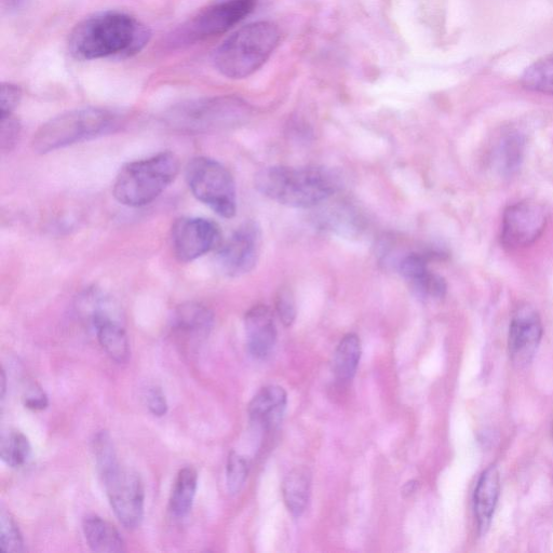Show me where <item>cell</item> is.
I'll return each mask as SVG.
<instances>
[{
	"label": "cell",
	"mask_w": 553,
	"mask_h": 553,
	"mask_svg": "<svg viewBox=\"0 0 553 553\" xmlns=\"http://www.w3.org/2000/svg\"><path fill=\"white\" fill-rule=\"evenodd\" d=\"M150 37L146 26L128 13L105 11L76 26L69 50L79 61L124 59L143 50Z\"/></svg>",
	"instance_id": "cell-1"
},
{
	"label": "cell",
	"mask_w": 553,
	"mask_h": 553,
	"mask_svg": "<svg viewBox=\"0 0 553 553\" xmlns=\"http://www.w3.org/2000/svg\"><path fill=\"white\" fill-rule=\"evenodd\" d=\"M255 187L278 204L292 208H313L340 188L336 175L320 167H269L255 177Z\"/></svg>",
	"instance_id": "cell-2"
},
{
	"label": "cell",
	"mask_w": 553,
	"mask_h": 553,
	"mask_svg": "<svg viewBox=\"0 0 553 553\" xmlns=\"http://www.w3.org/2000/svg\"><path fill=\"white\" fill-rule=\"evenodd\" d=\"M280 42V31L273 22H254L239 29L215 50L213 62L223 76L247 78L260 70Z\"/></svg>",
	"instance_id": "cell-3"
},
{
	"label": "cell",
	"mask_w": 553,
	"mask_h": 553,
	"mask_svg": "<svg viewBox=\"0 0 553 553\" xmlns=\"http://www.w3.org/2000/svg\"><path fill=\"white\" fill-rule=\"evenodd\" d=\"M179 170L180 161L170 152L133 161L119 171L114 196L120 204L128 207L146 206L165 192L177 178Z\"/></svg>",
	"instance_id": "cell-4"
},
{
	"label": "cell",
	"mask_w": 553,
	"mask_h": 553,
	"mask_svg": "<svg viewBox=\"0 0 553 553\" xmlns=\"http://www.w3.org/2000/svg\"><path fill=\"white\" fill-rule=\"evenodd\" d=\"M118 126V116L109 110L79 109L50 119L40 127L32 141L37 154H48L61 148L104 136Z\"/></svg>",
	"instance_id": "cell-5"
},
{
	"label": "cell",
	"mask_w": 553,
	"mask_h": 553,
	"mask_svg": "<svg viewBox=\"0 0 553 553\" xmlns=\"http://www.w3.org/2000/svg\"><path fill=\"white\" fill-rule=\"evenodd\" d=\"M250 116L249 105L234 97L188 101L174 106L167 124L185 133H209L242 125Z\"/></svg>",
	"instance_id": "cell-6"
},
{
	"label": "cell",
	"mask_w": 553,
	"mask_h": 553,
	"mask_svg": "<svg viewBox=\"0 0 553 553\" xmlns=\"http://www.w3.org/2000/svg\"><path fill=\"white\" fill-rule=\"evenodd\" d=\"M186 180L193 195L222 218L235 217L236 187L231 172L207 157L191 160L186 168Z\"/></svg>",
	"instance_id": "cell-7"
},
{
	"label": "cell",
	"mask_w": 553,
	"mask_h": 553,
	"mask_svg": "<svg viewBox=\"0 0 553 553\" xmlns=\"http://www.w3.org/2000/svg\"><path fill=\"white\" fill-rule=\"evenodd\" d=\"M258 0H222L202 9L184 23L172 36L173 45H193L202 40L226 33L245 20Z\"/></svg>",
	"instance_id": "cell-8"
},
{
	"label": "cell",
	"mask_w": 553,
	"mask_h": 553,
	"mask_svg": "<svg viewBox=\"0 0 553 553\" xmlns=\"http://www.w3.org/2000/svg\"><path fill=\"white\" fill-rule=\"evenodd\" d=\"M107 496L119 522L128 530L139 528L144 517V487L137 472L116 468L103 478Z\"/></svg>",
	"instance_id": "cell-9"
},
{
	"label": "cell",
	"mask_w": 553,
	"mask_h": 553,
	"mask_svg": "<svg viewBox=\"0 0 553 553\" xmlns=\"http://www.w3.org/2000/svg\"><path fill=\"white\" fill-rule=\"evenodd\" d=\"M548 212L535 201L524 200L509 206L502 223V242L509 250H520L533 246L545 232Z\"/></svg>",
	"instance_id": "cell-10"
},
{
	"label": "cell",
	"mask_w": 553,
	"mask_h": 553,
	"mask_svg": "<svg viewBox=\"0 0 553 553\" xmlns=\"http://www.w3.org/2000/svg\"><path fill=\"white\" fill-rule=\"evenodd\" d=\"M172 248L180 262L195 261L221 244L217 224L200 218H181L172 227Z\"/></svg>",
	"instance_id": "cell-11"
},
{
	"label": "cell",
	"mask_w": 553,
	"mask_h": 553,
	"mask_svg": "<svg viewBox=\"0 0 553 553\" xmlns=\"http://www.w3.org/2000/svg\"><path fill=\"white\" fill-rule=\"evenodd\" d=\"M261 234L254 223L242 225L218 252L222 271L232 277L248 274L259 259Z\"/></svg>",
	"instance_id": "cell-12"
},
{
	"label": "cell",
	"mask_w": 553,
	"mask_h": 553,
	"mask_svg": "<svg viewBox=\"0 0 553 553\" xmlns=\"http://www.w3.org/2000/svg\"><path fill=\"white\" fill-rule=\"evenodd\" d=\"M544 329L536 309L525 304L517 308L509 328L508 347L512 362L519 367L530 363L542 341Z\"/></svg>",
	"instance_id": "cell-13"
},
{
	"label": "cell",
	"mask_w": 553,
	"mask_h": 553,
	"mask_svg": "<svg viewBox=\"0 0 553 553\" xmlns=\"http://www.w3.org/2000/svg\"><path fill=\"white\" fill-rule=\"evenodd\" d=\"M213 323V313L207 306L185 303L175 308L170 319V329L179 341L194 345L207 339Z\"/></svg>",
	"instance_id": "cell-14"
},
{
	"label": "cell",
	"mask_w": 553,
	"mask_h": 553,
	"mask_svg": "<svg viewBox=\"0 0 553 553\" xmlns=\"http://www.w3.org/2000/svg\"><path fill=\"white\" fill-rule=\"evenodd\" d=\"M89 322L96 331L104 352L118 363H125L130 357V344L126 330L121 323L101 304L93 305Z\"/></svg>",
	"instance_id": "cell-15"
},
{
	"label": "cell",
	"mask_w": 553,
	"mask_h": 553,
	"mask_svg": "<svg viewBox=\"0 0 553 553\" xmlns=\"http://www.w3.org/2000/svg\"><path fill=\"white\" fill-rule=\"evenodd\" d=\"M245 326L250 354L256 359L267 358L277 341L272 310L264 305L252 307L245 317Z\"/></svg>",
	"instance_id": "cell-16"
},
{
	"label": "cell",
	"mask_w": 553,
	"mask_h": 553,
	"mask_svg": "<svg viewBox=\"0 0 553 553\" xmlns=\"http://www.w3.org/2000/svg\"><path fill=\"white\" fill-rule=\"evenodd\" d=\"M286 390L280 386L271 385L262 388L249 404L251 421L263 428L277 425L287 407Z\"/></svg>",
	"instance_id": "cell-17"
},
{
	"label": "cell",
	"mask_w": 553,
	"mask_h": 553,
	"mask_svg": "<svg viewBox=\"0 0 553 553\" xmlns=\"http://www.w3.org/2000/svg\"><path fill=\"white\" fill-rule=\"evenodd\" d=\"M501 478L495 465L482 472L475 491V515L481 535L488 532L497 505Z\"/></svg>",
	"instance_id": "cell-18"
},
{
	"label": "cell",
	"mask_w": 553,
	"mask_h": 553,
	"mask_svg": "<svg viewBox=\"0 0 553 553\" xmlns=\"http://www.w3.org/2000/svg\"><path fill=\"white\" fill-rule=\"evenodd\" d=\"M83 530L86 541L93 551L101 553L125 551L124 538L109 521L98 516H88L84 520Z\"/></svg>",
	"instance_id": "cell-19"
},
{
	"label": "cell",
	"mask_w": 553,
	"mask_h": 553,
	"mask_svg": "<svg viewBox=\"0 0 553 553\" xmlns=\"http://www.w3.org/2000/svg\"><path fill=\"white\" fill-rule=\"evenodd\" d=\"M310 490H312V475L305 467L293 469L283 480V499L294 517L304 514L309 502Z\"/></svg>",
	"instance_id": "cell-20"
},
{
	"label": "cell",
	"mask_w": 553,
	"mask_h": 553,
	"mask_svg": "<svg viewBox=\"0 0 553 553\" xmlns=\"http://www.w3.org/2000/svg\"><path fill=\"white\" fill-rule=\"evenodd\" d=\"M198 475L193 467L180 470L170 497V511L177 518L190 514L197 492Z\"/></svg>",
	"instance_id": "cell-21"
},
{
	"label": "cell",
	"mask_w": 553,
	"mask_h": 553,
	"mask_svg": "<svg viewBox=\"0 0 553 553\" xmlns=\"http://www.w3.org/2000/svg\"><path fill=\"white\" fill-rule=\"evenodd\" d=\"M361 358V342L358 335L350 333L343 337L334 355V373L342 382L353 380Z\"/></svg>",
	"instance_id": "cell-22"
},
{
	"label": "cell",
	"mask_w": 553,
	"mask_h": 553,
	"mask_svg": "<svg viewBox=\"0 0 553 553\" xmlns=\"http://www.w3.org/2000/svg\"><path fill=\"white\" fill-rule=\"evenodd\" d=\"M520 82L526 90L553 96V52L526 67Z\"/></svg>",
	"instance_id": "cell-23"
},
{
	"label": "cell",
	"mask_w": 553,
	"mask_h": 553,
	"mask_svg": "<svg viewBox=\"0 0 553 553\" xmlns=\"http://www.w3.org/2000/svg\"><path fill=\"white\" fill-rule=\"evenodd\" d=\"M32 456L31 443L21 431L11 430L0 441V457L12 468H21L29 463Z\"/></svg>",
	"instance_id": "cell-24"
},
{
	"label": "cell",
	"mask_w": 553,
	"mask_h": 553,
	"mask_svg": "<svg viewBox=\"0 0 553 553\" xmlns=\"http://www.w3.org/2000/svg\"><path fill=\"white\" fill-rule=\"evenodd\" d=\"M94 457L102 479L111 474L120 465L114 448V443L106 431H100L92 441Z\"/></svg>",
	"instance_id": "cell-25"
},
{
	"label": "cell",
	"mask_w": 553,
	"mask_h": 553,
	"mask_svg": "<svg viewBox=\"0 0 553 553\" xmlns=\"http://www.w3.org/2000/svg\"><path fill=\"white\" fill-rule=\"evenodd\" d=\"M0 549L5 553L24 551V541L19 526L6 510H2L0 514Z\"/></svg>",
	"instance_id": "cell-26"
},
{
	"label": "cell",
	"mask_w": 553,
	"mask_h": 553,
	"mask_svg": "<svg viewBox=\"0 0 553 553\" xmlns=\"http://www.w3.org/2000/svg\"><path fill=\"white\" fill-rule=\"evenodd\" d=\"M248 475L249 464L246 458L236 452L229 454L226 467L228 492L232 495L238 494L244 488Z\"/></svg>",
	"instance_id": "cell-27"
},
{
	"label": "cell",
	"mask_w": 553,
	"mask_h": 553,
	"mask_svg": "<svg viewBox=\"0 0 553 553\" xmlns=\"http://www.w3.org/2000/svg\"><path fill=\"white\" fill-rule=\"evenodd\" d=\"M413 287L418 294L430 296L433 299H442L447 293V283L433 272H429L421 280L415 282Z\"/></svg>",
	"instance_id": "cell-28"
},
{
	"label": "cell",
	"mask_w": 553,
	"mask_h": 553,
	"mask_svg": "<svg viewBox=\"0 0 553 553\" xmlns=\"http://www.w3.org/2000/svg\"><path fill=\"white\" fill-rule=\"evenodd\" d=\"M277 314L286 327L293 325L296 318V306L294 295L289 288H281L276 296Z\"/></svg>",
	"instance_id": "cell-29"
},
{
	"label": "cell",
	"mask_w": 553,
	"mask_h": 553,
	"mask_svg": "<svg viewBox=\"0 0 553 553\" xmlns=\"http://www.w3.org/2000/svg\"><path fill=\"white\" fill-rule=\"evenodd\" d=\"M400 271L412 283L421 280L430 271L427 261L420 254H410L400 264Z\"/></svg>",
	"instance_id": "cell-30"
},
{
	"label": "cell",
	"mask_w": 553,
	"mask_h": 553,
	"mask_svg": "<svg viewBox=\"0 0 553 553\" xmlns=\"http://www.w3.org/2000/svg\"><path fill=\"white\" fill-rule=\"evenodd\" d=\"M0 119H2L0 143H2V150L4 152H9L17 144L21 126L18 119L13 115L0 117Z\"/></svg>",
	"instance_id": "cell-31"
},
{
	"label": "cell",
	"mask_w": 553,
	"mask_h": 553,
	"mask_svg": "<svg viewBox=\"0 0 553 553\" xmlns=\"http://www.w3.org/2000/svg\"><path fill=\"white\" fill-rule=\"evenodd\" d=\"M22 98L19 87L12 84H3L0 90V117L13 115Z\"/></svg>",
	"instance_id": "cell-32"
},
{
	"label": "cell",
	"mask_w": 553,
	"mask_h": 553,
	"mask_svg": "<svg viewBox=\"0 0 553 553\" xmlns=\"http://www.w3.org/2000/svg\"><path fill=\"white\" fill-rule=\"evenodd\" d=\"M23 402L25 408L32 411H44L49 406L48 396L45 391L37 385H32L25 391Z\"/></svg>",
	"instance_id": "cell-33"
},
{
	"label": "cell",
	"mask_w": 553,
	"mask_h": 553,
	"mask_svg": "<svg viewBox=\"0 0 553 553\" xmlns=\"http://www.w3.org/2000/svg\"><path fill=\"white\" fill-rule=\"evenodd\" d=\"M147 407L157 417H163L168 412V402L164 391L154 386L147 393Z\"/></svg>",
	"instance_id": "cell-34"
},
{
	"label": "cell",
	"mask_w": 553,
	"mask_h": 553,
	"mask_svg": "<svg viewBox=\"0 0 553 553\" xmlns=\"http://www.w3.org/2000/svg\"><path fill=\"white\" fill-rule=\"evenodd\" d=\"M25 0H2L3 10L12 11L18 9Z\"/></svg>",
	"instance_id": "cell-35"
},
{
	"label": "cell",
	"mask_w": 553,
	"mask_h": 553,
	"mask_svg": "<svg viewBox=\"0 0 553 553\" xmlns=\"http://www.w3.org/2000/svg\"><path fill=\"white\" fill-rule=\"evenodd\" d=\"M417 490V482L416 481H410L406 485H404L403 488V495L410 496Z\"/></svg>",
	"instance_id": "cell-36"
},
{
	"label": "cell",
	"mask_w": 553,
	"mask_h": 553,
	"mask_svg": "<svg viewBox=\"0 0 553 553\" xmlns=\"http://www.w3.org/2000/svg\"><path fill=\"white\" fill-rule=\"evenodd\" d=\"M6 374H5V371L3 370L2 371V399L5 398V394H6Z\"/></svg>",
	"instance_id": "cell-37"
},
{
	"label": "cell",
	"mask_w": 553,
	"mask_h": 553,
	"mask_svg": "<svg viewBox=\"0 0 553 553\" xmlns=\"http://www.w3.org/2000/svg\"><path fill=\"white\" fill-rule=\"evenodd\" d=\"M552 435H553V427H552Z\"/></svg>",
	"instance_id": "cell-38"
}]
</instances>
